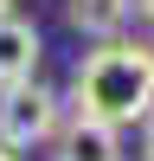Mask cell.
I'll list each match as a JSON object with an SVG mask.
<instances>
[{
    "label": "cell",
    "instance_id": "obj_1",
    "mask_svg": "<svg viewBox=\"0 0 154 161\" xmlns=\"http://www.w3.org/2000/svg\"><path fill=\"white\" fill-rule=\"evenodd\" d=\"M71 103L77 116H96L109 129L148 123L154 116V45L135 39H103L96 52H84L71 71Z\"/></svg>",
    "mask_w": 154,
    "mask_h": 161
},
{
    "label": "cell",
    "instance_id": "obj_2",
    "mask_svg": "<svg viewBox=\"0 0 154 161\" xmlns=\"http://www.w3.org/2000/svg\"><path fill=\"white\" fill-rule=\"evenodd\" d=\"M58 129H64V97H58V90H45L38 77L0 90V142H7L13 155L51 148V136H58Z\"/></svg>",
    "mask_w": 154,
    "mask_h": 161
},
{
    "label": "cell",
    "instance_id": "obj_3",
    "mask_svg": "<svg viewBox=\"0 0 154 161\" xmlns=\"http://www.w3.org/2000/svg\"><path fill=\"white\" fill-rule=\"evenodd\" d=\"M51 161H128L122 155V129L96 123V116H64V129L51 136Z\"/></svg>",
    "mask_w": 154,
    "mask_h": 161
},
{
    "label": "cell",
    "instance_id": "obj_4",
    "mask_svg": "<svg viewBox=\"0 0 154 161\" xmlns=\"http://www.w3.org/2000/svg\"><path fill=\"white\" fill-rule=\"evenodd\" d=\"M38 52H45L38 26L19 19V13H7V19H0V90H7V84H26V77L38 71Z\"/></svg>",
    "mask_w": 154,
    "mask_h": 161
},
{
    "label": "cell",
    "instance_id": "obj_5",
    "mask_svg": "<svg viewBox=\"0 0 154 161\" xmlns=\"http://www.w3.org/2000/svg\"><path fill=\"white\" fill-rule=\"evenodd\" d=\"M128 13H135V0H64V19L84 39H96V45L128 32Z\"/></svg>",
    "mask_w": 154,
    "mask_h": 161
},
{
    "label": "cell",
    "instance_id": "obj_6",
    "mask_svg": "<svg viewBox=\"0 0 154 161\" xmlns=\"http://www.w3.org/2000/svg\"><path fill=\"white\" fill-rule=\"evenodd\" d=\"M141 161H154V116L141 123Z\"/></svg>",
    "mask_w": 154,
    "mask_h": 161
},
{
    "label": "cell",
    "instance_id": "obj_7",
    "mask_svg": "<svg viewBox=\"0 0 154 161\" xmlns=\"http://www.w3.org/2000/svg\"><path fill=\"white\" fill-rule=\"evenodd\" d=\"M135 13H141V19H148V26H154V0H135Z\"/></svg>",
    "mask_w": 154,
    "mask_h": 161
},
{
    "label": "cell",
    "instance_id": "obj_8",
    "mask_svg": "<svg viewBox=\"0 0 154 161\" xmlns=\"http://www.w3.org/2000/svg\"><path fill=\"white\" fill-rule=\"evenodd\" d=\"M13 7H19V0H0V19H7V13H13Z\"/></svg>",
    "mask_w": 154,
    "mask_h": 161
},
{
    "label": "cell",
    "instance_id": "obj_9",
    "mask_svg": "<svg viewBox=\"0 0 154 161\" xmlns=\"http://www.w3.org/2000/svg\"><path fill=\"white\" fill-rule=\"evenodd\" d=\"M0 161H19V155H13V148H7V142H0Z\"/></svg>",
    "mask_w": 154,
    "mask_h": 161
}]
</instances>
